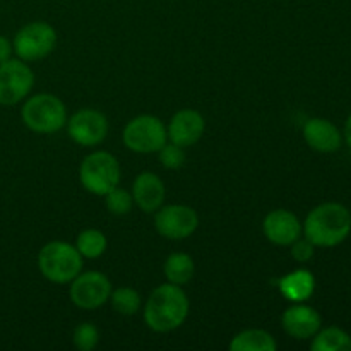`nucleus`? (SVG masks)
Returning <instances> with one entry per match:
<instances>
[{
  "instance_id": "obj_2",
  "label": "nucleus",
  "mask_w": 351,
  "mask_h": 351,
  "mask_svg": "<svg viewBox=\"0 0 351 351\" xmlns=\"http://www.w3.org/2000/svg\"><path fill=\"white\" fill-rule=\"evenodd\" d=\"M351 232V213L339 202H324L308 213L304 225L305 239L315 247H336Z\"/></svg>"
},
{
  "instance_id": "obj_22",
  "label": "nucleus",
  "mask_w": 351,
  "mask_h": 351,
  "mask_svg": "<svg viewBox=\"0 0 351 351\" xmlns=\"http://www.w3.org/2000/svg\"><path fill=\"white\" fill-rule=\"evenodd\" d=\"M110 302H112L113 311L119 312L122 315H134L139 312L141 308V295L134 288H119L110 295Z\"/></svg>"
},
{
  "instance_id": "obj_1",
  "label": "nucleus",
  "mask_w": 351,
  "mask_h": 351,
  "mask_svg": "<svg viewBox=\"0 0 351 351\" xmlns=\"http://www.w3.org/2000/svg\"><path fill=\"white\" fill-rule=\"evenodd\" d=\"M189 315V298L182 287L167 283L149 295L144 307V321L156 332H170L178 329Z\"/></svg>"
},
{
  "instance_id": "obj_7",
  "label": "nucleus",
  "mask_w": 351,
  "mask_h": 351,
  "mask_svg": "<svg viewBox=\"0 0 351 351\" xmlns=\"http://www.w3.org/2000/svg\"><path fill=\"white\" fill-rule=\"evenodd\" d=\"M57 45V31L43 21L29 23L17 31L12 48L24 62L40 60L50 55Z\"/></svg>"
},
{
  "instance_id": "obj_5",
  "label": "nucleus",
  "mask_w": 351,
  "mask_h": 351,
  "mask_svg": "<svg viewBox=\"0 0 351 351\" xmlns=\"http://www.w3.org/2000/svg\"><path fill=\"white\" fill-rule=\"evenodd\" d=\"M82 187L95 195H106L120 184V165L113 154L95 151L82 160L79 168Z\"/></svg>"
},
{
  "instance_id": "obj_18",
  "label": "nucleus",
  "mask_w": 351,
  "mask_h": 351,
  "mask_svg": "<svg viewBox=\"0 0 351 351\" xmlns=\"http://www.w3.org/2000/svg\"><path fill=\"white\" fill-rule=\"evenodd\" d=\"M232 351H276L278 343L264 329H247L239 332L230 343Z\"/></svg>"
},
{
  "instance_id": "obj_9",
  "label": "nucleus",
  "mask_w": 351,
  "mask_h": 351,
  "mask_svg": "<svg viewBox=\"0 0 351 351\" xmlns=\"http://www.w3.org/2000/svg\"><path fill=\"white\" fill-rule=\"evenodd\" d=\"M33 84V71L24 60L9 58L0 64V105H17L29 95Z\"/></svg>"
},
{
  "instance_id": "obj_16",
  "label": "nucleus",
  "mask_w": 351,
  "mask_h": 351,
  "mask_svg": "<svg viewBox=\"0 0 351 351\" xmlns=\"http://www.w3.org/2000/svg\"><path fill=\"white\" fill-rule=\"evenodd\" d=\"M304 137L308 146L319 153H335L341 147V132L326 119H311L304 127Z\"/></svg>"
},
{
  "instance_id": "obj_12",
  "label": "nucleus",
  "mask_w": 351,
  "mask_h": 351,
  "mask_svg": "<svg viewBox=\"0 0 351 351\" xmlns=\"http://www.w3.org/2000/svg\"><path fill=\"white\" fill-rule=\"evenodd\" d=\"M263 230L271 243L280 247H290L295 240L300 239L304 226L297 215L288 209H276L264 218Z\"/></svg>"
},
{
  "instance_id": "obj_25",
  "label": "nucleus",
  "mask_w": 351,
  "mask_h": 351,
  "mask_svg": "<svg viewBox=\"0 0 351 351\" xmlns=\"http://www.w3.org/2000/svg\"><path fill=\"white\" fill-rule=\"evenodd\" d=\"M158 154H160V163L168 170H178L185 163L184 147L178 146V144L167 143L158 151Z\"/></svg>"
},
{
  "instance_id": "obj_20",
  "label": "nucleus",
  "mask_w": 351,
  "mask_h": 351,
  "mask_svg": "<svg viewBox=\"0 0 351 351\" xmlns=\"http://www.w3.org/2000/svg\"><path fill=\"white\" fill-rule=\"evenodd\" d=\"M312 351H351V336L339 328L319 329L311 345Z\"/></svg>"
},
{
  "instance_id": "obj_8",
  "label": "nucleus",
  "mask_w": 351,
  "mask_h": 351,
  "mask_svg": "<svg viewBox=\"0 0 351 351\" xmlns=\"http://www.w3.org/2000/svg\"><path fill=\"white\" fill-rule=\"evenodd\" d=\"M71 300L82 311H95L105 305L112 295V283L98 271L79 273L71 281Z\"/></svg>"
},
{
  "instance_id": "obj_4",
  "label": "nucleus",
  "mask_w": 351,
  "mask_h": 351,
  "mask_svg": "<svg viewBox=\"0 0 351 351\" xmlns=\"http://www.w3.org/2000/svg\"><path fill=\"white\" fill-rule=\"evenodd\" d=\"M21 117L24 125L33 132L53 134L67 123V108L60 98L41 93L24 103Z\"/></svg>"
},
{
  "instance_id": "obj_26",
  "label": "nucleus",
  "mask_w": 351,
  "mask_h": 351,
  "mask_svg": "<svg viewBox=\"0 0 351 351\" xmlns=\"http://www.w3.org/2000/svg\"><path fill=\"white\" fill-rule=\"evenodd\" d=\"M291 256H293L295 261L298 263H307L314 257V249L315 245L307 239H298L291 243Z\"/></svg>"
},
{
  "instance_id": "obj_13",
  "label": "nucleus",
  "mask_w": 351,
  "mask_h": 351,
  "mask_svg": "<svg viewBox=\"0 0 351 351\" xmlns=\"http://www.w3.org/2000/svg\"><path fill=\"white\" fill-rule=\"evenodd\" d=\"M206 129L204 117L197 110H180L175 113L167 127L170 143L178 144L182 147L194 146L199 143Z\"/></svg>"
},
{
  "instance_id": "obj_23",
  "label": "nucleus",
  "mask_w": 351,
  "mask_h": 351,
  "mask_svg": "<svg viewBox=\"0 0 351 351\" xmlns=\"http://www.w3.org/2000/svg\"><path fill=\"white\" fill-rule=\"evenodd\" d=\"M105 206L112 215L125 216L129 215L134 206V197L125 189L115 187L105 195Z\"/></svg>"
},
{
  "instance_id": "obj_10",
  "label": "nucleus",
  "mask_w": 351,
  "mask_h": 351,
  "mask_svg": "<svg viewBox=\"0 0 351 351\" xmlns=\"http://www.w3.org/2000/svg\"><path fill=\"white\" fill-rule=\"evenodd\" d=\"M197 226V213L184 204L161 206L154 215V228L165 239L184 240L191 237Z\"/></svg>"
},
{
  "instance_id": "obj_27",
  "label": "nucleus",
  "mask_w": 351,
  "mask_h": 351,
  "mask_svg": "<svg viewBox=\"0 0 351 351\" xmlns=\"http://www.w3.org/2000/svg\"><path fill=\"white\" fill-rule=\"evenodd\" d=\"M14 48H12V43H10L7 38L0 36V64H3V62H7L10 58V55H12Z\"/></svg>"
},
{
  "instance_id": "obj_17",
  "label": "nucleus",
  "mask_w": 351,
  "mask_h": 351,
  "mask_svg": "<svg viewBox=\"0 0 351 351\" xmlns=\"http://www.w3.org/2000/svg\"><path fill=\"white\" fill-rule=\"evenodd\" d=\"M278 288H280V291L288 300L300 304V302L311 298L312 293H314L315 278L311 271L298 269L281 278L278 281Z\"/></svg>"
},
{
  "instance_id": "obj_15",
  "label": "nucleus",
  "mask_w": 351,
  "mask_h": 351,
  "mask_svg": "<svg viewBox=\"0 0 351 351\" xmlns=\"http://www.w3.org/2000/svg\"><path fill=\"white\" fill-rule=\"evenodd\" d=\"M165 184L156 173L143 171L136 177L132 187L134 202L144 213H156L165 202Z\"/></svg>"
},
{
  "instance_id": "obj_28",
  "label": "nucleus",
  "mask_w": 351,
  "mask_h": 351,
  "mask_svg": "<svg viewBox=\"0 0 351 351\" xmlns=\"http://www.w3.org/2000/svg\"><path fill=\"white\" fill-rule=\"evenodd\" d=\"M345 137H346V143L351 147V115L346 120V125H345Z\"/></svg>"
},
{
  "instance_id": "obj_14",
  "label": "nucleus",
  "mask_w": 351,
  "mask_h": 351,
  "mask_svg": "<svg viewBox=\"0 0 351 351\" xmlns=\"http://www.w3.org/2000/svg\"><path fill=\"white\" fill-rule=\"evenodd\" d=\"M321 315L317 311L307 305H293L287 308L281 317V326L285 332L295 339L314 338L321 329Z\"/></svg>"
},
{
  "instance_id": "obj_19",
  "label": "nucleus",
  "mask_w": 351,
  "mask_h": 351,
  "mask_svg": "<svg viewBox=\"0 0 351 351\" xmlns=\"http://www.w3.org/2000/svg\"><path fill=\"white\" fill-rule=\"evenodd\" d=\"M195 273V264L189 254L185 252H175L168 256L165 261V276H167L168 283L178 285L184 287L192 280Z\"/></svg>"
},
{
  "instance_id": "obj_24",
  "label": "nucleus",
  "mask_w": 351,
  "mask_h": 351,
  "mask_svg": "<svg viewBox=\"0 0 351 351\" xmlns=\"http://www.w3.org/2000/svg\"><path fill=\"white\" fill-rule=\"evenodd\" d=\"M74 346L81 351H91L98 346L99 343V331L95 324L91 322H82L74 329V336H72Z\"/></svg>"
},
{
  "instance_id": "obj_11",
  "label": "nucleus",
  "mask_w": 351,
  "mask_h": 351,
  "mask_svg": "<svg viewBox=\"0 0 351 351\" xmlns=\"http://www.w3.org/2000/svg\"><path fill=\"white\" fill-rule=\"evenodd\" d=\"M67 132L79 146H96L108 136V120L98 110H81L67 119Z\"/></svg>"
},
{
  "instance_id": "obj_6",
  "label": "nucleus",
  "mask_w": 351,
  "mask_h": 351,
  "mask_svg": "<svg viewBox=\"0 0 351 351\" xmlns=\"http://www.w3.org/2000/svg\"><path fill=\"white\" fill-rule=\"evenodd\" d=\"M167 143V127L154 115L136 117L123 129V144L136 153H158Z\"/></svg>"
},
{
  "instance_id": "obj_3",
  "label": "nucleus",
  "mask_w": 351,
  "mask_h": 351,
  "mask_svg": "<svg viewBox=\"0 0 351 351\" xmlns=\"http://www.w3.org/2000/svg\"><path fill=\"white\" fill-rule=\"evenodd\" d=\"M38 267L48 281L57 285L71 283L82 271V256L75 245L50 242L38 254Z\"/></svg>"
},
{
  "instance_id": "obj_21",
  "label": "nucleus",
  "mask_w": 351,
  "mask_h": 351,
  "mask_svg": "<svg viewBox=\"0 0 351 351\" xmlns=\"http://www.w3.org/2000/svg\"><path fill=\"white\" fill-rule=\"evenodd\" d=\"M106 245H108V242H106L105 233L95 228L81 232L75 240V249L79 250L82 259H98L105 254Z\"/></svg>"
}]
</instances>
